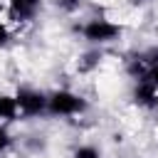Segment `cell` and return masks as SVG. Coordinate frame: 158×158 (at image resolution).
Here are the masks:
<instances>
[{"instance_id": "cell-6", "label": "cell", "mask_w": 158, "mask_h": 158, "mask_svg": "<svg viewBox=\"0 0 158 158\" xmlns=\"http://www.w3.org/2000/svg\"><path fill=\"white\" fill-rule=\"evenodd\" d=\"M72 158H101V151L91 143H81L72 151Z\"/></svg>"}, {"instance_id": "cell-8", "label": "cell", "mask_w": 158, "mask_h": 158, "mask_svg": "<svg viewBox=\"0 0 158 158\" xmlns=\"http://www.w3.org/2000/svg\"><path fill=\"white\" fill-rule=\"evenodd\" d=\"M10 42H12V30H10V25H7V22H2V20H0V49H5Z\"/></svg>"}, {"instance_id": "cell-1", "label": "cell", "mask_w": 158, "mask_h": 158, "mask_svg": "<svg viewBox=\"0 0 158 158\" xmlns=\"http://www.w3.org/2000/svg\"><path fill=\"white\" fill-rule=\"evenodd\" d=\"M89 109L86 99L72 89H54L47 94V116L54 118H74Z\"/></svg>"}, {"instance_id": "cell-7", "label": "cell", "mask_w": 158, "mask_h": 158, "mask_svg": "<svg viewBox=\"0 0 158 158\" xmlns=\"http://www.w3.org/2000/svg\"><path fill=\"white\" fill-rule=\"evenodd\" d=\"M12 146V136H10V128L5 123H0V156Z\"/></svg>"}, {"instance_id": "cell-3", "label": "cell", "mask_w": 158, "mask_h": 158, "mask_svg": "<svg viewBox=\"0 0 158 158\" xmlns=\"http://www.w3.org/2000/svg\"><path fill=\"white\" fill-rule=\"evenodd\" d=\"M15 101H17V111L20 116H42L47 114V91L32 89V86H22L15 91Z\"/></svg>"}, {"instance_id": "cell-9", "label": "cell", "mask_w": 158, "mask_h": 158, "mask_svg": "<svg viewBox=\"0 0 158 158\" xmlns=\"http://www.w3.org/2000/svg\"><path fill=\"white\" fill-rule=\"evenodd\" d=\"M136 2H141V0H136Z\"/></svg>"}, {"instance_id": "cell-5", "label": "cell", "mask_w": 158, "mask_h": 158, "mask_svg": "<svg viewBox=\"0 0 158 158\" xmlns=\"http://www.w3.org/2000/svg\"><path fill=\"white\" fill-rule=\"evenodd\" d=\"M20 118V111H17V101H15V94H5L0 91V123L10 126L12 121Z\"/></svg>"}, {"instance_id": "cell-4", "label": "cell", "mask_w": 158, "mask_h": 158, "mask_svg": "<svg viewBox=\"0 0 158 158\" xmlns=\"http://www.w3.org/2000/svg\"><path fill=\"white\" fill-rule=\"evenodd\" d=\"M10 22H30L37 17L42 0H5Z\"/></svg>"}, {"instance_id": "cell-2", "label": "cell", "mask_w": 158, "mask_h": 158, "mask_svg": "<svg viewBox=\"0 0 158 158\" xmlns=\"http://www.w3.org/2000/svg\"><path fill=\"white\" fill-rule=\"evenodd\" d=\"M123 27L109 17H91L81 25V37L89 42V44H109V42H116L121 37Z\"/></svg>"}]
</instances>
